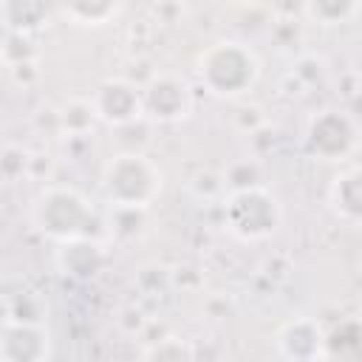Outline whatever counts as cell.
Returning a JSON list of instances; mask_svg holds the SVG:
<instances>
[{
  "mask_svg": "<svg viewBox=\"0 0 362 362\" xmlns=\"http://www.w3.org/2000/svg\"><path fill=\"white\" fill-rule=\"evenodd\" d=\"M31 226L54 243H68L76 238H96L107 221L96 212L90 198L68 184H45L31 201Z\"/></svg>",
  "mask_w": 362,
  "mask_h": 362,
  "instance_id": "obj_1",
  "label": "cell"
},
{
  "mask_svg": "<svg viewBox=\"0 0 362 362\" xmlns=\"http://www.w3.org/2000/svg\"><path fill=\"white\" fill-rule=\"evenodd\" d=\"M164 189V170L141 150H116L99 170V192L107 206L150 209Z\"/></svg>",
  "mask_w": 362,
  "mask_h": 362,
  "instance_id": "obj_2",
  "label": "cell"
},
{
  "mask_svg": "<svg viewBox=\"0 0 362 362\" xmlns=\"http://www.w3.org/2000/svg\"><path fill=\"white\" fill-rule=\"evenodd\" d=\"M195 79L215 99H238L257 85L260 59L240 40H218L195 57Z\"/></svg>",
  "mask_w": 362,
  "mask_h": 362,
  "instance_id": "obj_3",
  "label": "cell"
},
{
  "mask_svg": "<svg viewBox=\"0 0 362 362\" xmlns=\"http://www.w3.org/2000/svg\"><path fill=\"white\" fill-rule=\"evenodd\" d=\"M221 212H223V229L243 243L269 240L272 235H277L283 223L280 198L263 184L232 187L221 204Z\"/></svg>",
  "mask_w": 362,
  "mask_h": 362,
  "instance_id": "obj_4",
  "label": "cell"
},
{
  "mask_svg": "<svg viewBox=\"0 0 362 362\" xmlns=\"http://www.w3.org/2000/svg\"><path fill=\"white\" fill-rule=\"evenodd\" d=\"M359 141H362V127L356 116L339 107L317 110L305 122V130H303L305 153L325 164L348 161L359 150Z\"/></svg>",
  "mask_w": 362,
  "mask_h": 362,
  "instance_id": "obj_5",
  "label": "cell"
},
{
  "mask_svg": "<svg viewBox=\"0 0 362 362\" xmlns=\"http://www.w3.org/2000/svg\"><path fill=\"white\" fill-rule=\"evenodd\" d=\"M141 105H144V116L153 124H175L192 113L195 96H192V88L184 76L153 74L141 85Z\"/></svg>",
  "mask_w": 362,
  "mask_h": 362,
  "instance_id": "obj_6",
  "label": "cell"
},
{
  "mask_svg": "<svg viewBox=\"0 0 362 362\" xmlns=\"http://www.w3.org/2000/svg\"><path fill=\"white\" fill-rule=\"evenodd\" d=\"M90 99L99 113V122L107 127H122V124H130L144 116L141 85H136L124 76H110V79L99 82Z\"/></svg>",
  "mask_w": 362,
  "mask_h": 362,
  "instance_id": "obj_7",
  "label": "cell"
},
{
  "mask_svg": "<svg viewBox=\"0 0 362 362\" xmlns=\"http://www.w3.org/2000/svg\"><path fill=\"white\" fill-rule=\"evenodd\" d=\"M51 356V334L42 322L3 320L0 359L3 362H45Z\"/></svg>",
  "mask_w": 362,
  "mask_h": 362,
  "instance_id": "obj_8",
  "label": "cell"
},
{
  "mask_svg": "<svg viewBox=\"0 0 362 362\" xmlns=\"http://www.w3.org/2000/svg\"><path fill=\"white\" fill-rule=\"evenodd\" d=\"M57 272L71 280H96L107 266V249L99 238H76L68 243H57Z\"/></svg>",
  "mask_w": 362,
  "mask_h": 362,
  "instance_id": "obj_9",
  "label": "cell"
},
{
  "mask_svg": "<svg viewBox=\"0 0 362 362\" xmlns=\"http://www.w3.org/2000/svg\"><path fill=\"white\" fill-rule=\"evenodd\" d=\"M274 345L283 359H325V328L311 317H294L277 328Z\"/></svg>",
  "mask_w": 362,
  "mask_h": 362,
  "instance_id": "obj_10",
  "label": "cell"
},
{
  "mask_svg": "<svg viewBox=\"0 0 362 362\" xmlns=\"http://www.w3.org/2000/svg\"><path fill=\"white\" fill-rule=\"evenodd\" d=\"M328 209L348 226H362V164L339 170L328 184Z\"/></svg>",
  "mask_w": 362,
  "mask_h": 362,
  "instance_id": "obj_11",
  "label": "cell"
},
{
  "mask_svg": "<svg viewBox=\"0 0 362 362\" xmlns=\"http://www.w3.org/2000/svg\"><path fill=\"white\" fill-rule=\"evenodd\" d=\"M0 11L6 31L37 34L51 25V20L59 14V6L57 0H3Z\"/></svg>",
  "mask_w": 362,
  "mask_h": 362,
  "instance_id": "obj_12",
  "label": "cell"
},
{
  "mask_svg": "<svg viewBox=\"0 0 362 362\" xmlns=\"http://www.w3.org/2000/svg\"><path fill=\"white\" fill-rule=\"evenodd\" d=\"M57 6L62 20L79 28H102L122 14L124 0H57Z\"/></svg>",
  "mask_w": 362,
  "mask_h": 362,
  "instance_id": "obj_13",
  "label": "cell"
},
{
  "mask_svg": "<svg viewBox=\"0 0 362 362\" xmlns=\"http://www.w3.org/2000/svg\"><path fill=\"white\" fill-rule=\"evenodd\" d=\"M362 356V317H342L325 331V359H359Z\"/></svg>",
  "mask_w": 362,
  "mask_h": 362,
  "instance_id": "obj_14",
  "label": "cell"
},
{
  "mask_svg": "<svg viewBox=\"0 0 362 362\" xmlns=\"http://www.w3.org/2000/svg\"><path fill=\"white\" fill-rule=\"evenodd\" d=\"M99 122V113L93 107V99H68L62 102V107L57 110V130L68 139H76V136H88Z\"/></svg>",
  "mask_w": 362,
  "mask_h": 362,
  "instance_id": "obj_15",
  "label": "cell"
},
{
  "mask_svg": "<svg viewBox=\"0 0 362 362\" xmlns=\"http://www.w3.org/2000/svg\"><path fill=\"white\" fill-rule=\"evenodd\" d=\"M303 14L322 28H334L359 14V0H303Z\"/></svg>",
  "mask_w": 362,
  "mask_h": 362,
  "instance_id": "obj_16",
  "label": "cell"
},
{
  "mask_svg": "<svg viewBox=\"0 0 362 362\" xmlns=\"http://www.w3.org/2000/svg\"><path fill=\"white\" fill-rule=\"evenodd\" d=\"M28 59H40L34 34H23V31H6L3 40V65H17V62H28Z\"/></svg>",
  "mask_w": 362,
  "mask_h": 362,
  "instance_id": "obj_17",
  "label": "cell"
},
{
  "mask_svg": "<svg viewBox=\"0 0 362 362\" xmlns=\"http://www.w3.org/2000/svg\"><path fill=\"white\" fill-rule=\"evenodd\" d=\"M3 178L6 181H17L23 175H34V164H37V153H31L23 144H6L3 150Z\"/></svg>",
  "mask_w": 362,
  "mask_h": 362,
  "instance_id": "obj_18",
  "label": "cell"
},
{
  "mask_svg": "<svg viewBox=\"0 0 362 362\" xmlns=\"http://www.w3.org/2000/svg\"><path fill=\"white\" fill-rule=\"evenodd\" d=\"M141 356H144V359H175V362H181V359H195V348H192L187 339L164 337V339L147 345V348L141 351Z\"/></svg>",
  "mask_w": 362,
  "mask_h": 362,
  "instance_id": "obj_19",
  "label": "cell"
},
{
  "mask_svg": "<svg viewBox=\"0 0 362 362\" xmlns=\"http://www.w3.org/2000/svg\"><path fill=\"white\" fill-rule=\"evenodd\" d=\"M6 317L11 320H31V322H42V300L34 297L31 291H20L11 294L6 300Z\"/></svg>",
  "mask_w": 362,
  "mask_h": 362,
  "instance_id": "obj_20",
  "label": "cell"
},
{
  "mask_svg": "<svg viewBox=\"0 0 362 362\" xmlns=\"http://www.w3.org/2000/svg\"><path fill=\"white\" fill-rule=\"evenodd\" d=\"M8 79L17 85V88H31L40 82V59H28V62H17V65H8Z\"/></svg>",
  "mask_w": 362,
  "mask_h": 362,
  "instance_id": "obj_21",
  "label": "cell"
},
{
  "mask_svg": "<svg viewBox=\"0 0 362 362\" xmlns=\"http://www.w3.org/2000/svg\"><path fill=\"white\" fill-rule=\"evenodd\" d=\"M235 122H238V127H240L243 133H257V130L266 124V116H263L260 107L249 105V107H240V110L235 113Z\"/></svg>",
  "mask_w": 362,
  "mask_h": 362,
  "instance_id": "obj_22",
  "label": "cell"
},
{
  "mask_svg": "<svg viewBox=\"0 0 362 362\" xmlns=\"http://www.w3.org/2000/svg\"><path fill=\"white\" fill-rule=\"evenodd\" d=\"M232 3H252V0H232Z\"/></svg>",
  "mask_w": 362,
  "mask_h": 362,
  "instance_id": "obj_23",
  "label": "cell"
}]
</instances>
